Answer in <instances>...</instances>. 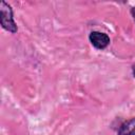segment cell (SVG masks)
Here are the masks:
<instances>
[{"mask_svg":"<svg viewBox=\"0 0 135 135\" xmlns=\"http://www.w3.org/2000/svg\"><path fill=\"white\" fill-rule=\"evenodd\" d=\"M0 22H1V25L3 28H5L12 33L17 32V26L13 19L12 8L4 1H1V3H0Z\"/></svg>","mask_w":135,"mask_h":135,"instance_id":"cell-1","label":"cell"},{"mask_svg":"<svg viewBox=\"0 0 135 135\" xmlns=\"http://www.w3.org/2000/svg\"><path fill=\"white\" fill-rule=\"evenodd\" d=\"M89 39L91 41V43L93 44V46H95L98 50H103L105 49L109 43H110V38L107 34L104 33H100V32H92L89 36Z\"/></svg>","mask_w":135,"mask_h":135,"instance_id":"cell-2","label":"cell"},{"mask_svg":"<svg viewBox=\"0 0 135 135\" xmlns=\"http://www.w3.org/2000/svg\"><path fill=\"white\" fill-rule=\"evenodd\" d=\"M118 135H135V118L123 122L118 130Z\"/></svg>","mask_w":135,"mask_h":135,"instance_id":"cell-3","label":"cell"},{"mask_svg":"<svg viewBox=\"0 0 135 135\" xmlns=\"http://www.w3.org/2000/svg\"><path fill=\"white\" fill-rule=\"evenodd\" d=\"M131 13H132V16H133V18H134V21H135V7H132V9H131Z\"/></svg>","mask_w":135,"mask_h":135,"instance_id":"cell-4","label":"cell"},{"mask_svg":"<svg viewBox=\"0 0 135 135\" xmlns=\"http://www.w3.org/2000/svg\"><path fill=\"white\" fill-rule=\"evenodd\" d=\"M132 72H133V75L135 76V64L133 65V68H132Z\"/></svg>","mask_w":135,"mask_h":135,"instance_id":"cell-5","label":"cell"}]
</instances>
